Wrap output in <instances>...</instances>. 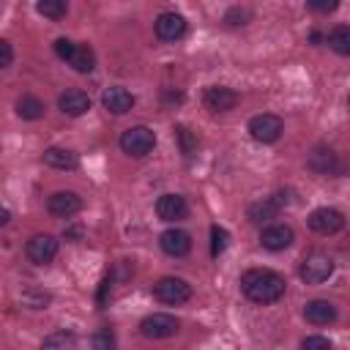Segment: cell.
<instances>
[{"mask_svg": "<svg viewBox=\"0 0 350 350\" xmlns=\"http://www.w3.org/2000/svg\"><path fill=\"white\" fill-rule=\"evenodd\" d=\"M241 290L249 301L265 306V304H276L284 295L287 282H284L282 273H276L271 268H252L241 276Z\"/></svg>", "mask_w": 350, "mask_h": 350, "instance_id": "cell-1", "label": "cell"}, {"mask_svg": "<svg viewBox=\"0 0 350 350\" xmlns=\"http://www.w3.org/2000/svg\"><path fill=\"white\" fill-rule=\"evenodd\" d=\"M55 52H57L60 60H66L79 74H90L96 68V55H93L90 46H79V44H74L68 38H57L55 41Z\"/></svg>", "mask_w": 350, "mask_h": 350, "instance_id": "cell-2", "label": "cell"}, {"mask_svg": "<svg viewBox=\"0 0 350 350\" xmlns=\"http://www.w3.org/2000/svg\"><path fill=\"white\" fill-rule=\"evenodd\" d=\"M331 273H334V260H331L325 252H320V249L304 254V260H301V265H298V276H301L306 284H323Z\"/></svg>", "mask_w": 350, "mask_h": 350, "instance_id": "cell-3", "label": "cell"}, {"mask_svg": "<svg viewBox=\"0 0 350 350\" xmlns=\"http://www.w3.org/2000/svg\"><path fill=\"white\" fill-rule=\"evenodd\" d=\"M156 148V134L148 129V126H131L120 134V150L126 156H134V159H142L148 156L150 150Z\"/></svg>", "mask_w": 350, "mask_h": 350, "instance_id": "cell-4", "label": "cell"}, {"mask_svg": "<svg viewBox=\"0 0 350 350\" xmlns=\"http://www.w3.org/2000/svg\"><path fill=\"white\" fill-rule=\"evenodd\" d=\"M153 298L167 306H180L191 298V287H189V282H183L178 276H164L153 284Z\"/></svg>", "mask_w": 350, "mask_h": 350, "instance_id": "cell-5", "label": "cell"}, {"mask_svg": "<svg viewBox=\"0 0 350 350\" xmlns=\"http://www.w3.org/2000/svg\"><path fill=\"white\" fill-rule=\"evenodd\" d=\"M282 131H284V123H282L279 115L262 112V115H254V118L249 120V134H252V139H257V142H262V145L276 142V139L282 137Z\"/></svg>", "mask_w": 350, "mask_h": 350, "instance_id": "cell-6", "label": "cell"}, {"mask_svg": "<svg viewBox=\"0 0 350 350\" xmlns=\"http://www.w3.org/2000/svg\"><path fill=\"white\" fill-rule=\"evenodd\" d=\"M139 334H142L145 339H167V336H175V334H178V320H175L172 314L153 312V314L142 317Z\"/></svg>", "mask_w": 350, "mask_h": 350, "instance_id": "cell-7", "label": "cell"}, {"mask_svg": "<svg viewBox=\"0 0 350 350\" xmlns=\"http://www.w3.org/2000/svg\"><path fill=\"white\" fill-rule=\"evenodd\" d=\"M309 230L317 232V235H334L345 227V216L336 211V208H314L306 219Z\"/></svg>", "mask_w": 350, "mask_h": 350, "instance_id": "cell-8", "label": "cell"}, {"mask_svg": "<svg viewBox=\"0 0 350 350\" xmlns=\"http://www.w3.org/2000/svg\"><path fill=\"white\" fill-rule=\"evenodd\" d=\"M46 208L57 219H71L82 211V197L77 191H52L46 197Z\"/></svg>", "mask_w": 350, "mask_h": 350, "instance_id": "cell-9", "label": "cell"}, {"mask_svg": "<svg viewBox=\"0 0 350 350\" xmlns=\"http://www.w3.org/2000/svg\"><path fill=\"white\" fill-rule=\"evenodd\" d=\"M25 254H27L30 262L46 265V262H52V260L57 257V241H55L52 235H46V232L33 235V238L27 241V246H25Z\"/></svg>", "mask_w": 350, "mask_h": 350, "instance_id": "cell-10", "label": "cell"}, {"mask_svg": "<svg viewBox=\"0 0 350 350\" xmlns=\"http://www.w3.org/2000/svg\"><path fill=\"white\" fill-rule=\"evenodd\" d=\"M202 104L211 112H230L238 104V93L232 88H224V85H211L202 93Z\"/></svg>", "mask_w": 350, "mask_h": 350, "instance_id": "cell-11", "label": "cell"}, {"mask_svg": "<svg viewBox=\"0 0 350 350\" xmlns=\"http://www.w3.org/2000/svg\"><path fill=\"white\" fill-rule=\"evenodd\" d=\"M156 216L161 219V221H183L186 216H189V202H186V197H180V194H161L159 200H156Z\"/></svg>", "mask_w": 350, "mask_h": 350, "instance_id": "cell-12", "label": "cell"}, {"mask_svg": "<svg viewBox=\"0 0 350 350\" xmlns=\"http://www.w3.org/2000/svg\"><path fill=\"white\" fill-rule=\"evenodd\" d=\"M159 246L164 254L170 257H186L191 252V235L186 230H178V227H170L159 235Z\"/></svg>", "mask_w": 350, "mask_h": 350, "instance_id": "cell-13", "label": "cell"}, {"mask_svg": "<svg viewBox=\"0 0 350 350\" xmlns=\"http://www.w3.org/2000/svg\"><path fill=\"white\" fill-rule=\"evenodd\" d=\"M293 238H295V232H293V227H287V224H265L262 227V232H260V243L268 249V252H282V249H287L290 243H293Z\"/></svg>", "mask_w": 350, "mask_h": 350, "instance_id": "cell-14", "label": "cell"}, {"mask_svg": "<svg viewBox=\"0 0 350 350\" xmlns=\"http://www.w3.org/2000/svg\"><path fill=\"white\" fill-rule=\"evenodd\" d=\"M101 107H104L107 112H112V115H126V112H131V107H134V96H131L126 88L112 85V88H104V93H101Z\"/></svg>", "mask_w": 350, "mask_h": 350, "instance_id": "cell-15", "label": "cell"}, {"mask_svg": "<svg viewBox=\"0 0 350 350\" xmlns=\"http://www.w3.org/2000/svg\"><path fill=\"white\" fill-rule=\"evenodd\" d=\"M153 30H156V36H159L161 41H178V38L186 36V19H183L180 14L167 11V14H159Z\"/></svg>", "mask_w": 350, "mask_h": 350, "instance_id": "cell-16", "label": "cell"}, {"mask_svg": "<svg viewBox=\"0 0 350 350\" xmlns=\"http://www.w3.org/2000/svg\"><path fill=\"white\" fill-rule=\"evenodd\" d=\"M57 107H60L63 115L79 118V115H85L90 109V96L85 90H79V88H71V90H66V93L57 96Z\"/></svg>", "mask_w": 350, "mask_h": 350, "instance_id": "cell-17", "label": "cell"}, {"mask_svg": "<svg viewBox=\"0 0 350 350\" xmlns=\"http://www.w3.org/2000/svg\"><path fill=\"white\" fill-rule=\"evenodd\" d=\"M306 167L312 170V172H317V175H334V172H339L342 167H339V159H336V153L331 150V148H314L312 153H309V159H306Z\"/></svg>", "mask_w": 350, "mask_h": 350, "instance_id": "cell-18", "label": "cell"}, {"mask_svg": "<svg viewBox=\"0 0 350 350\" xmlns=\"http://www.w3.org/2000/svg\"><path fill=\"white\" fill-rule=\"evenodd\" d=\"M304 320L309 325H331L336 320V306L331 301H323V298H314L304 306Z\"/></svg>", "mask_w": 350, "mask_h": 350, "instance_id": "cell-19", "label": "cell"}, {"mask_svg": "<svg viewBox=\"0 0 350 350\" xmlns=\"http://www.w3.org/2000/svg\"><path fill=\"white\" fill-rule=\"evenodd\" d=\"M44 164L52 167V170H77L79 167V156L74 150H68V148L52 145V148L44 150Z\"/></svg>", "mask_w": 350, "mask_h": 350, "instance_id": "cell-20", "label": "cell"}, {"mask_svg": "<svg viewBox=\"0 0 350 350\" xmlns=\"http://www.w3.org/2000/svg\"><path fill=\"white\" fill-rule=\"evenodd\" d=\"M279 213H282V205L273 197H262L249 205V221H254V224H271Z\"/></svg>", "mask_w": 350, "mask_h": 350, "instance_id": "cell-21", "label": "cell"}, {"mask_svg": "<svg viewBox=\"0 0 350 350\" xmlns=\"http://www.w3.org/2000/svg\"><path fill=\"white\" fill-rule=\"evenodd\" d=\"M16 115L22 118V120H38L41 115H44V101L38 98V96H30V93H25V96H19L16 98Z\"/></svg>", "mask_w": 350, "mask_h": 350, "instance_id": "cell-22", "label": "cell"}, {"mask_svg": "<svg viewBox=\"0 0 350 350\" xmlns=\"http://www.w3.org/2000/svg\"><path fill=\"white\" fill-rule=\"evenodd\" d=\"M328 46L336 52V55H350V27L347 25H336L328 36H325Z\"/></svg>", "mask_w": 350, "mask_h": 350, "instance_id": "cell-23", "label": "cell"}, {"mask_svg": "<svg viewBox=\"0 0 350 350\" xmlns=\"http://www.w3.org/2000/svg\"><path fill=\"white\" fill-rule=\"evenodd\" d=\"M36 11L46 19H63L66 11H68V0H38Z\"/></svg>", "mask_w": 350, "mask_h": 350, "instance_id": "cell-24", "label": "cell"}, {"mask_svg": "<svg viewBox=\"0 0 350 350\" xmlns=\"http://www.w3.org/2000/svg\"><path fill=\"white\" fill-rule=\"evenodd\" d=\"M175 137H178V145H180V153L186 159H191L197 153V134L189 129V126H175Z\"/></svg>", "mask_w": 350, "mask_h": 350, "instance_id": "cell-25", "label": "cell"}, {"mask_svg": "<svg viewBox=\"0 0 350 350\" xmlns=\"http://www.w3.org/2000/svg\"><path fill=\"white\" fill-rule=\"evenodd\" d=\"M227 243H230V232H227L224 227L213 224V227H211V257H219V254L227 249Z\"/></svg>", "mask_w": 350, "mask_h": 350, "instance_id": "cell-26", "label": "cell"}, {"mask_svg": "<svg viewBox=\"0 0 350 350\" xmlns=\"http://www.w3.org/2000/svg\"><path fill=\"white\" fill-rule=\"evenodd\" d=\"M79 339L71 331H55L49 336H44V347H74Z\"/></svg>", "mask_w": 350, "mask_h": 350, "instance_id": "cell-27", "label": "cell"}, {"mask_svg": "<svg viewBox=\"0 0 350 350\" xmlns=\"http://www.w3.org/2000/svg\"><path fill=\"white\" fill-rule=\"evenodd\" d=\"M306 8L314 14H334L339 8V0H306Z\"/></svg>", "mask_w": 350, "mask_h": 350, "instance_id": "cell-28", "label": "cell"}, {"mask_svg": "<svg viewBox=\"0 0 350 350\" xmlns=\"http://www.w3.org/2000/svg\"><path fill=\"white\" fill-rule=\"evenodd\" d=\"M301 347L304 350H331V339L328 336H304Z\"/></svg>", "mask_w": 350, "mask_h": 350, "instance_id": "cell-29", "label": "cell"}, {"mask_svg": "<svg viewBox=\"0 0 350 350\" xmlns=\"http://www.w3.org/2000/svg\"><path fill=\"white\" fill-rule=\"evenodd\" d=\"M249 16H252V14H249L246 8H230L227 16H224V22H227V25H246Z\"/></svg>", "mask_w": 350, "mask_h": 350, "instance_id": "cell-30", "label": "cell"}, {"mask_svg": "<svg viewBox=\"0 0 350 350\" xmlns=\"http://www.w3.org/2000/svg\"><path fill=\"white\" fill-rule=\"evenodd\" d=\"M90 345H93V347H112V345H115V336H112L109 331H101V334L90 336Z\"/></svg>", "mask_w": 350, "mask_h": 350, "instance_id": "cell-31", "label": "cell"}, {"mask_svg": "<svg viewBox=\"0 0 350 350\" xmlns=\"http://www.w3.org/2000/svg\"><path fill=\"white\" fill-rule=\"evenodd\" d=\"M11 60H14V49H11V44L5 38H0V68L11 66Z\"/></svg>", "mask_w": 350, "mask_h": 350, "instance_id": "cell-32", "label": "cell"}, {"mask_svg": "<svg viewBox=\"0 0 350 350\" xmlns=\"http://www.w3.org/2000/svg\"><path fill=\"white\" fill-rule=\"evenodd\" d=\"M82 235H85L82 224H71V227H66V230H63V238H66V241H79Z\"/></svg>", "mask_w": 350, "mask_h": 350, "instance_id": "cell-33", "label": "cell"}, {"mask_svg": "<svg viewBox=\"0 0 350 350\" xmlns=\"http://www.w3.org/2000/svg\"><path fill=\"white\" fill-rule=\"evenodd\" d=\"M8 221H11V211L5 205H0V227H5Z\"/></svg>", "mask_w": 350, "mask_h": 350, "instance_id": "cell-34", "label": "cell"}, {"mask_svg": "<svg viewBox=\"0 0 350 350\" xmlns=\"http://www.w3.org/2000/svg\"><path fill=\"white\" fill-rule=\"evenodd\" d=\"M107 290H109V279H104V282H101V290H98V304H104V301H107Z\"/></svg>", "mask_w": 350, "mask_h": 350, "instance_id": "cell-35", "label": "cell"}]
</instances>
